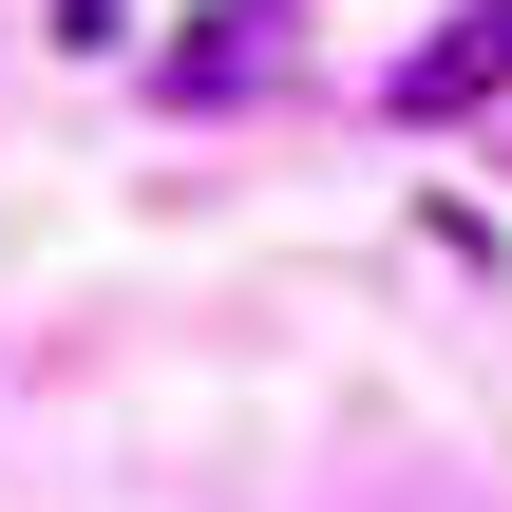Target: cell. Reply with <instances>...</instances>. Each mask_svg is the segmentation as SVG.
<instances>
[{
	"label": "cell",
	"instance_id": "6da1fadb",
	"mask_svg": "<svg viewBox=\"0 0 512 512\" xmlns=\"http://www.w3.org/2000/svg\"><path fill=\"white\" fill-rule=\"evenodd\" d=\"M512 95V0H475V19H437L418 57H399V114H494Z\"/></svg>",
	"mask_w": 512,
	"mask_h": 512
},
{
	"label": "cell",
	"instance_id": "7a4b0ae2",
	"mask_svg": "<svg viewBox=\"0 0 512 512\" xmlns=\"http://www.w3.org/2000/svg\"><path fill=\"white\" fill-rule=\"evenodd\" d=\"M266 57H285V0H209V19L171 38V95H247Z\"/></svg>",
	"mask_w": 512,
	"mask_h": 512
}]
</instances>
